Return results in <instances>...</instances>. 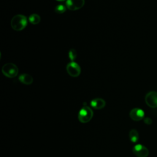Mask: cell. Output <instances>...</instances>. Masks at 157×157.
Wrapping results in <instances>:
<instances>
[{
	"label": "cell",
	"mask_w": 157,
	"mask_h": 157,
	"mask_svg": "<svg viewBox=\"0 0 157 157\" xmlns=\"http://www.w3.org/2000/svg\"><path fill=\"white\" fill-rule=\"evenodd\" d=\"M144 123H145L146 124H148V125L151 124L152 123V122H153L152 120H151L150 118H149V117H145V118H144Z\"/></svg>",
	"instance_id": "cell-15"
},
{
	"label": "cell",
	"mask_w": 157,
	"mask_h": 157,
	"mask_svg": "<svg viewBox=\"0 0 157 157\" xmlns=\"http://www.w3.org/2000/svg\"><path fill=\"white\" fill-rule=\"evenodd\" d=\"M145 113L139 108H134L129 112L130 118L134 121H140L144 118Z\"/></svg>",
	"instance_id": "cell-8"
},
{
	"label": "cell",
	"mask_w": 157,
	"mask_h": 157,
	"mask_svg": "<svg viewBox=\"0 0 157 157\" xmlns=\"http://www.w3.org/2000/svg\"><path fill=\"white\" fill-rule=\"evenodd\" d=\"M57 1H59V2H63V1H64L66 0H56Z\"/></svg>",
	"instance_id": "cell-16"
},
{
	"label": "cell",
	"mask_w": 157,
	"mask_h": 157,
	"mask_svg": "<svg viewBox=\"0 0 157 157\" xmlns=\"http://www.w3.org/2000/svg\"><path fill=\"white\" fill-rule=\"evenodd\" d=\"M66 71L67 74L72 77L79 76L81 72V69L79 64L75 61H71L67 64Z\"/></svg>",
	"instance_id": "cell-4"
},
{
	"label": "cell",
	"mask_w": 157,
	"mask_h": 157,
	"mask_svg": "<svg viewBox=\"0 0 157 157\" xmlns=\"http://www.w3.org/2000/svg\"><path fill=\"white\" fill-rule=\"evenodd\" d=\"M18 80H20V82L26 85H31L33 82V77L31 75L28 74H21L18 77Z\"/></svg>",
	"instance_id": "cell-10"
},
{
	"label": "cell",
	"mask_w": 157,
	"mask_h": 157,
	"mask_svg": "<svg viewBox=\"0 0 157 157\" xmlns=\"http://www.w3.org/2000/svg\"><path fill=\"white\" fill-rule=\"evenodd\" d=\"M145 101L147 105L151 108H157V92L151 91L145 97Z\"/></svg>",
	"instance_id": "cell-5"
},
{
	"label": "cell",
	"mask_w": 157,
	"mask_h": 157,
	"mask_svg": "<svg viewBox=\"0 0 157 157\" xmlns=\"http://www.w3.org/2000/svg\"><path fill=\"white\" fill-rule=\"evenodd\" d=\"M28 24V20L26 16L18 14L13 16L10 21L11 27L17 31L23 30L26 28Z\"/></svg>",
	"instance_id": "cell-1"
},
{
	"label": "cell",
	"mask_w": 157,
	"mask_h": 157,
	"mask_svg": "<svg viewBox=\"0 0 157 157\" xmlns=\"http://www.w3.org/2000/svg\"><path fill=\"white\" fill-rule=\"evenodd\" d=\"M66 6L63 4H59L58 6H56V7L55 8V12L56 13H59V14H61L63 13L66 12Z\"/></svg>",
	"instance_id": "cell-13"
},
{
	"label": "cell",
	"mask_w": 157,
	"mask_h": 157,
	"mask_svg": "<svg viewBox=\"0 0 157 157\" xmlns=\"http://www.w3.org/2000/svg\"><path fill=\"white\" fill-rule=\"evenodd\" d=\"M132 152L137 157H147L149 155L148 148L141 144L134 145L132 148Z\"/></svg>",
	"instance_id": "cell-6"
},
{
	"label": "cell",
	"mask_w": 157,
	"mask_h": 157,
	"mask_svg": "<svg viewBox=\"0 0 157 157\" xmlns=\"http://www.w3.org/2000/svg\"><path fill=\"white\" fill-rule=\"evenodd\" d=\"M68 56L71 61H74L77 56V52L75 49L72 48L68 52Z\"/></svg>",
	"instance_id": "cell-14"
},
{
	"label": "cell",
	"mask_w": 157,
	"mask_h": 157,
	"mask_svg": "<svg viewBox=\"0 0 157 157\" xmlns=\"http://www.w3.org/2000/svg\"><path fill=\"white\" fill-rule=\"evenodd\" d=\"M105 101L104 99H102V98H95L93 100H91V102H90V105L91 106L96 110H100L102 109L103 108H104V107L105 106Z\"/></svg>",
	"instance_id": "cell-9"
},
{
	"label": "cell",
	"mask_w": 157,
	"mask_h": 157,
	"mask_svg": "<svg viewBox=\"0 0 157 157\" xmlns=\"http://www.w3.org/2000/svg\"><path fill=\"white\" fill-rule=\"evenodd\" d=\"M129 137L130 140L132 143H136L139 140V132H137V130L132 129L129 132Z\"/></svg>",
	"instance_id": "cell-11"
},
{
	"label": "cell",
	"mask_w": 157,
	"mask_h": 157,
	"mask_svg": "<svg viewBox=\"0 0 157 157\" xmlns=\"http://www.w3.org/2000/svg\"><path fill=\"white\" fill-rule=\"evenodd\" d=\"M93 117V111L88 106L84 105L80 110L78 114V121L82 123H88Z\"/></svg>",
	"instance_id": "cell-2"
},
{
	"label": "cell",
	"mask_w": 157,
	"mask_h": 157,
	"mask_svg": "<svg viewBox=\"0 0 157 157\" xmlns=\"http://www.w3.org/2000/svg\"><path fill=\"white\" fill-rule=\"evenodd\" d=\"M28 20L31 24L37 25L40 21V17L37 13H33L29 17Z\"/></svg>",
	"instance_id": "cell-12"
},
{
	"label": "cell",
	"mask_w": 157,
	"mask_h": 157,
	"mask_svg": "<svg viewBox=\"0 0 157 157\" xmlns=\"http://www.w3.org/2000/svg\"><path fill=\"white\" fill-rule=\"evenodd\" d=\"M2 72L6 77L8 78H13L18 74V67L12 63H7L3 65L2 67Z\"/></svg>",
	"instance_id": "cell-3"
},
{
	"label": "cell",
	"mask_w": 157,
	"mask_h": 157,
	"mask_svg": "<svg viewBox=\"0 0 157 157\" xmlns=\"http://www.w3.org/2000/svg\"><path fill=\"white\" fill-rule=\"evenodd\" d=\"M84 4L85 0H67L65 6L69 10L74 11L83 7Z\"/></svg>",
	"instance_id": "cell-7"
}]
</instances>
